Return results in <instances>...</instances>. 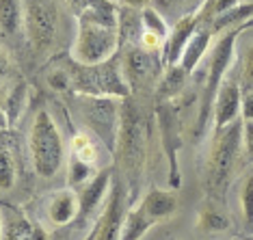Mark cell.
I'll use <instances>...</instances> for the list:
<instances>
[{
  "label": "cell",
  "mask_w": 253,
  "mask_h": 240,
  "mask_svg": "<svg viewBox=\"0 0 253 240\" xmlns=\"http://www.w3.org/2000/svg\"><path fill=\"white\" fill-rule=\"evenodd\" d=\"M119 4L87 9L78 20L76 41L72 48V59L80 65H100L119 54Z\"/></svg>",
  "instance_id": "1"
},
{
  "label": "cell",
  "mask_w": 253,
  "mask_h": 240,
  "mask_svg": "<svg viewBox=\"0 0 253 240\" xmlns=\"http://www.w3.org/2000/svg\"><path fill=\"white\" fill-rule=\"evenodd\" d=\"M72 89L74 95H89V98H115L128 100L132 98V89L126 82L122 59L113 56L111 61L100 65H80L72 59Z\"/></svg>",
  "instance_id": "2"
},
{
  "label": "cell",
  "mask_w": 253,
  "mask_h": 240,
  "mask_svg": "<svg viewBox=\"0 0 253 240\" xmlns=\"http://www.w3.org/2000/svg\"><path fill=\"white\" fill-rule=\"evenodd\" d=\"M122 164V171L128 175L130 184L139 180L145 167L147 156V130L143 121L141 108L134 104V100L128 98L122 102V115H119V136L117 150H115Z\"/></svg>",
  "instance_id": "3"
},
{
  "label": "cell",
  "mask_w": 253,
  "mask_h": 240,
  "mask_svg": "<svg viewBox=\"0 0 253 240\" xmlns=\"http://www.w3.org/2000/svg\"><path fill=\"white\" fill-rule=\"evenodd\" d=\"M243 132H245V119H238L232 125H227L225 130L214 132L208 167H206V188H208L210 195L214 197L225 195L229 178H232L240 156Z\"/></svg>",
  "instance_id": "4"
},
{
  "label": "cell",
  "mask_w": 253,
  "mask_h": 240,
  "mask_svg": "<svg viewBox=\"0 0 253 240\" xmlns=\"http://www.w3.org/2000/svg\"><path fill=\"white\" fill-rule=\"evenodd\" d=\"M28 147H31L33 169L42 178H54L63 167L65 147L59 132V125L54 123L52 115L45 108L35 113L28 134Z\"/></svg>",
  "instance_id": "5"
},
{
  "label": "cell",
  "mask_w": 253,
  "mask_h": 240,
  "mask_svg": "<svg viewBox=\"0 0 253 240\" xmlns=\"http://www.w3.org/2000/svg\"><path fill=\"white\" fill-rule=\"evenodd\" d=\"M240 33H243V28H240V26L229 28L225 35L218 37L214 50H212L208 78H206V84H204V93H201V102H199L197 121H195V130H193L195 139H201V134H204L206 125H208V121H210V117L214 115V102H216L218 89H221V84L225 82V74L229 70V65H232L236 39L240 37Z\"/></svg>",
  "instance_id": "6"
},
{
  "label": "cell",
  "mask_w": 253,
  "mask_h": 240,
  "mask_svg": "<svg viewBox=\"0 0 253 240\" xmlns=\"http://www.w3.org/2000/svg\"><path fill=\"white\" fill-rule=\"evenodd\" d=\"M80 102L84 123L91 128V132L97 136V141L115 156L119 136V115H122V102L115 98H89V95H76Z\"/></svg>",
  "instance_id": "7"
},
{
  "label": "cell",
  "mask_w": 253,
  "mask_h": 240,
  "mask_svg": "<svg viewBox=\"0 0 253 240\" xmlns=\"http://www.w3.org/2000/svg\"><path fill=\"white\" fill-rule=\"evenodd\" d=\"M156 123L160 132V143L169 160V186L177 191L182 184L180 164H177V154L182 150V121H180V106L175 100L158 102L156 104Z\"/></svg>",
  "instance_id": "8"
},
{
  "label": "cell",
  "mask_w": 253,
  "mask_h": 240,
  "mask_svg": "<svg viewBox=\"0 0 253 240\" xmlns=\"http://www.w3.org/2000/svg\"><path fill=\"white\" fill-rule=\"evenodd\" d=\"M119 59H122V70L132 93L134 91H145L152 84L154 91H156V84L165 70L158 52H149L141 45H132V48H126L119 52Z\"/></svg>",
  "instance_id": "9"
},
{
  "label": "cell",
  "mask_w": 253,
  "mask_h": 240,
  "mask_svg": "<svg viewBox=\"0 0 253 240\" xmlns=\"http://www.w3.org/2000/svg\"><path fill=\"white\" fill-rule=\"evenodd\" d=\"M24 28L35 50H45L56 37V7L52 0H24Z\"/></svg>",
  "instance_id": "10"
},
{
  "label": "cell",
  "mask_w": 253,
  "mask_h": 240,
  "mask_svg": "<svg viewBox=\"0 0 253 240\" xmlns=\"http://www.w3.org/2000/svg\"><path fill=\"white\" fill-rule=\"evenodd\" d=\"M126 219V186L122 180H115L111 184L104 210H102L100 219H97V238L95 240H119L122 236V227Z\"/></svg>",
  "instance_id": "11"
},
{
  "label": "cell",
  "mask_w": 253,
  "mask_h": 240,
  "mask_svg": "<svg viewBox=\"0 0 253 240\" xmlns=\"http://www.w3.org/2000/svg\"><path fill=\"white\" fill-rule=\"evenodd\" d=\"M243 113V91H240L236 80H225L218 89L216 102H214V132H221L227 125L238 121V115Z\"/></svg>",
  "instance_id": "12"
},
{
  "label": "cell",
  "mask_w": 253,
  "mask_h": 240,
  "mask_svg": "<svg viewBox=\"0 0 253 240\" xmlns=\"http://www.w3.org/2000/svg\"><path fill=\"white\" fill-rule=\"evenodd\" d=\"M199 26H201L199 13L197 15H191V18H184V20L177 22V24L171 26L169 37H167V41H165V48H163V52H160L163 67L180 65L184 50H186L188 41H191V37L197 33Z\"/></svg>",
  "instance_id": "13"
},
{
  "label": "cell",
  "mask_w": 253,
  "mask_h": 240,
  "mask_svg": "<svg viewBox=\"0 0 253 240\" xmlns=\"http://www.w3.org/2000/svg\"><path fill=\"white\" fill-rule=\"evenodd\" d=\"M80 212V195H76L74 188H61L54 191L45 201V214L52 225L63 227L70 225L72 221L78 219Z\"/></svg>",
  "instance_id": "14"
},
{
  "label": "cell",
  "mask_w": 253,
  "mask_h": 240,
  "mask_svg": "<svg viewBox=\"0 0 253 240\" xmlns=\"http://www.w3.org/2000/svg\"><path fill=\"white\" fill-rule=\"evenodd\" d=\"M111 184H113V169H102L83 186V193H80V212L76 221L83 223L89 214L95 212L97 205L102 203V199L108 197V193H111Z\"/></svg>",
  "instance_id": "15"
},
{
  "label": "cell",
  "mask_w": 253,
  "mask_h": 240,
  "mask_svg": "<svg viewBox=\"0 0 253 240\" xmlns=\"http://www.w3.org/2000/svg\"><path fill=\"white\" fill-rule=\"evenodd\" d=\"M204 4L206 0H152V7L163 15L169 26L177 24L184 18L197 15Z\"/></svg>",
  "instance_id": "16"
},
{
  "label": "cell",
  "mask_w": 253,
  "mask_h": 240,
  "mask_svg": "<svg viewBox=\"0 0 253 240\" xmlns=\"http://www.w3.org/2000/svg\"><path fill=\"white\" fill-rule=\"evenodd\" d=\"M188 76H191V74L184 70L182 65L165 67L163 76H160L158 84H156V91H154L156 100L158 102H171V100H175L177 95L184 91V87H186Z\"/></svg>",
  "instance_id": "17"
},
{
  "label": "cell",
  "mask_w": 253,
  "mask_h": 240,
  "mask_svg": "<svg viewBox=\"0 0 253 240\" xmlns=\"http://www.w3.org/2000/svg\"><path fill=\"white\" fill-rule=\"evenodd\" d=\"M212 26L210 24H201L197 28V33L191 37V41H188L186 45V50H184V54H182V61H180V65L186 70L188 74H193L195 72V67L199 65V61L204 59V54H206V50L210 48V41H212Z\"/></svg>",
  "instance_id": "18"
},
{
  "label": "cell",
  "mask_w": 253,
  "mask_h": 240,
  "mask_svg": "<svg viewBox=\"0 0 253 240\" xmlns=\"http://www.w3.org/2000/svg\"><path fill=\"white\" fill-rule=\"evenodd\" d=\"M141 203L145 205V210L154 216L158 223L169 219L175 214L177 210V199L171 191H163V188H152L145 197L141 199Z\"/></svg>",
  "instance_id": "19"
},
{
  "label": "cell",
  "mask_w": 253,
  "mask_h": 240,
  "mask_svg": "<svg viewBox=\"0 0 253 240\" xmlns=\"http://www.w3.org/2000/svg\"><path fill=\"white\" fill-rule=\"evenodd\" d=\"M26 98H28V84L24 78H18L7 89V93H4V98H2V115H4L7 125H13L18 121L22 108L26 106Z\"/></svg>",
  "instance_id": "20"
},
{
  "label": "cell",
  "mask_w": 253,
  "mask_h": 240,
  "mask_svg": "<svg viewBox=\"0 0 253 240\" xmlns=\"http://www.w3.org/2000/svg\"><path fill=\"white\" fill-rule=\"evenodd\" d=\"M33 227H35V223L28 221L15 205H7V216H4L0 240H31Z\"/></svg>",
  "instance_id": "21"
},
{
  "label": "cell",
  "mask_w": 253,
  "mask_h": 240,
  "mask_svg": "<svg viewBox=\"0 0 253 240\" xmlns=\"http://www.w3.org/2000/svg\"><path fill=\"white\" fill-rule=\"evenodd\" d=\"M24 24V4L22 0H0V31L11 35Z\"/></svg>",
  "instance_id": "22"
},
{
  "label": "cell",
  "mask_w": 253,
  "mask_h": 240,
  "mask_svg": "<svg viewBox=\"0 0 253 240\" xmlns=\"http://www.w3.org/2000/svg\"><path fill=\"white\" fill-rule=\"evenodd\" d=\"M70 154H74V156L80 158L87 164H95V160H97V147L87 132H76L72 136Z\"/></svg>",
  "instance_id": "23"
},
{
  "label": "cell",
  "mask_w": 253,
  "mask_h": 240,
  "mask_svg": "<svg viewBox=\"0 0 253 240\" xmlns=\"http://www.w3.org/2000/svg\"><path fill=\"white\" fill-rule=\"evenodd\" d=\"M91 173H93V164L83 162L80 158L70 154V158H67V184H70V188L84 186L89 182Z\"/></svg>",
  "instance_id": "24"
},
{
  "label": "cell",
  "mask_w": 253,
  "mask_h": 240,
  "mask_svg": "<svg viewBox=\"0 0 253 240\" xmlns=\"http://www.w3.org/2000/svg\"><path fill=\"white\" fill-rule=\"evenodd\" d=\"M141 24H143V31H145V33H154V35H158V37H163V39L169 37L171 26L167 24L165 18L152 7V4L141 11Z\"/></svg>",
  "instance_id": "25"
},
{
  "label": "cell",
  "mask_w": 253,
  "mask_h": 240,
  "mask_svg": "<svg viewBox=\"0 0 253 240\" xmlns=\"http://www.w3.org/2000/svg\"><path fill=\"white\" fill-rule=\"evenodd\" d=\"M240 210H243L247 232L253 234V173L247 175L240 186Z\"/></svg>",
  "instance_id": "26"
},
{
  "label": "cell",
  "mask_w": 253,
  "mask_h": 240,
  "mask_svg": "<svg viewBox=\"0 0 253 240\" xmlns=\"http://www.w3.org/2000/svg\"><path fill=\"white\" fill-rule=\"evenodd\" d=\"M15 184V164L11 152L0 143V193L11 191Z\"/></svg>",
  "instance_id": "27"
},
{
  "label": "cell",
  "mask_w": 253,
  "mask_h": 240,
  "mask_svg": "<svg viewBox=\"0 0 253 240\" xmlns=\"http://www.w3.org/2000/svg\"><path fill=\"white\" fill-rule=\"evenodd\" d=\"M199 227L204 232H223L229 227V221L214 208H206L199 214Z\"/></svg>",
  "instance_id": "28"
},
{
  "label": "cell",
  "mask_w": 253,
  "mask_h": 240,
  "mask_svg": "<svg viewBox=\"0 0 253 240\" xmlns=\"http://www.w3.org/2000/svg\"><path fill=\"white\" fill-rule=\"evenodd\" d=\"M48 87L54 89V91H67L72 89V72H70V65L67 67H61V65H54L50 67L48 72Z\"/></svg>",
  "instance_id": "29"
},
{
  "label": "cell",
  "mask_w": 253,
  "mask_h": 240,
  "mask_svg": "<svg viewBox=\"0 0 253 240\" xmlns=\"http://www.w3.org/2000/svg\"><path fill=\"white\" fill-rule=\"evenodd\" d=\"M13 76H15L13 63H11L9 54L4 52V50H0V84L9 89L11 84H13Z\"/></svg>",
  "instance_id": "30"
},
{
  "label": "cell",
  "mask_w": 253,
  "mask_h": 240,
  "mask_svg": "<svg viewBox=\"0 0 253 240\" xmlns=\"http://www.w3.org/2000/svg\"><path fill=\"white\" fill-rule=\"evenodd\" d=\"M243 119L253 121V89H247V93L243 95Z\"/></svg>",
  "instance_id": "31"
},
{
  "label": "cell",
  "mask_w": 253,
  "mask_h": 240,
  "mask_svg": "<svg viewBox=\"0 0 253 240\" xmlns=\"http://www.w3.org/2000/svg\"><path fill=\"white\" fill-rule=\"evenodd\" d=\"M243 78L247 82V87L253 89V45L247 52V59H245V72H243Z\"/></svg>",
  "instance_id": "32"
},
{
  "label": "cell",
  "mask_w": 253,
  "mask_h": 240,
  "mask_svg": "<svg viewBox=\"0 0 253 240\" xmlns=\"http://www.w3.org/2000/svg\"><path fill=\"white\" fill-rule=\"evenodd\" d=\"M243 141H245V150H247V156H249V160H253V121H245Z\"/></svg>",
  "instance_id": "33"
},
{
  "label": "cell",
  "mask_w": 253,
  "mask_h": 240,
  "mask_svg": "<svg viewBox=\"0 0 253 240\" xmlns=\"http://www.w3.org/2000/svg\"><path fill=\"white\" fill-rule=\"evenodd\" d=\"M122 7H130V9H136V11H143L145 7L152 4V0H119Z\"/></svg>",
  "instance_id": "34"
},
{
  "label": "cell",
  "mask_w": 253,
  "mask_h": 240,
  "mask_svg": "<svg viewBox=\"0 0 253 240\" xmlns=\"http://www.w3.org/2000/svg\"><path fill=\"white\" fill-rule=\"evenodd\" d=\"M31 240H48V232L43 230L39 223H35V227H33V236H31Z\"/></svg>",
  "instance_id": "35"
},
{
  "label": "cell",
  "mask_w": 253,
  "mask_h": 240,
  "mask_svg": "<svg viewBox=\"0 0 253 240\" xmlns=\"http://www.w3.org/2000/svg\"><path fill=\"white\" fill-rule=\"evenodd\" d=\"M95 238H97V223H93V227H91L89 234H87V236H84L83 240H95Z\"/></svg>",
  "instance_id": "36"
},
{
  "label": "cell",
  "mask_w": 253,
  "mask_h": 240,
  "mask_svg": "<svg viewBox=\"0 0 253 240\" xmlns=\"http://www.w3.org/2000/svg\"><path fill=\"white\" fill-rule=\"evenodd\" d=\"M240 28H243V31H245V28H253V18H251V20H247V22H245V24L240 26Z\"/></svg>",
  "instance_id": "37"
},
{
  "label": "cell",
  "mask_w": 253,
  "mask_h": 240,
  "mask_svg": "<svg viewBox=\"0 0 253 240\" xmlns=\"http://www.w3.org/2000/svg\"><path fill=\"white\" fill-rule=\"evenodd\" d=\"M0 221H2V219H0ZM0 234H2V223H0Z\"/></svg>",
  "instance_id": "38"
},
{
  "label": "cell",
  "mask_w": 253,
  "mask_h": 240,
  "mask_svg": "<svg viewBox=\"0 0 253 240\" xmlns=\"http://www.w3.org/2000/svg\"><path fill=\"white\" fill-rule=\"evenodd\" d=\"M247 2H253V0H247Z\"/></svg>",
  "instance_id": "39"
}]
</instances>
